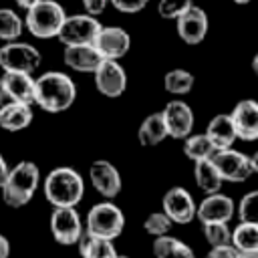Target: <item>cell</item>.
I'll return each mask as SVG.
<instances>
[{"label": "cell", "instance_id": "7a4b0ae2", "mask_svg": "<svg viewBox=\"0 0 258 258\" xmlns=\"http://www.w3.org/2000/svg\"><path fill=\"white\" fill-rule=\"evenodd\" d=\"M42 191H44L46 202L52 208H58V206L77 208V204L85 196V181L77 169L62 165V167H54L48 171L42 183Z\"/></svg>", "mask_w": 258, "mask_h": 258}, {"label": "cell", "instance_id": "f1b7e54d", "mask_svg": "<svg viewBox=\"0 0 258 258\" xmlns=\"http://www.w3.org/2000/svg\"><path fill=\"white\" fill-rule=\"evenodd\" d=\"M24 30V20L12 8H0V40H18Z\"/></svg>", "mask_w": 258, "mask_h": 258}, {"label": "cell", "instance_id": "9a60e30c", "mask_svg": "<svg viewBox=\"0 0 258 258\" xmlns=\"http://www.w3.org/2000/svg\"><path fill=\"white\" fill-rule=\"evenodd\" d=\"M236 214V204L230 196H224L220 191L216 194H206V198L198 204L196 218L206 224V222H230Z\"/></svg>", "mask_w": 258, "mask_h": 258}, {"label": "cell", "instance_id": "8fae6325", "mask_svg": "<svg viewBox=\"0 0 258 258\" xmlns=\"http://www.w3.org/2000/svg\"><path fill=\"white\" fill-rule=\"evenodd\" d=\"M161 210L173 220V224H189L196 218L198 204H196L194 196L185 187L173 185V187H169L163 194V198H161Z\"/></svg>", "mask_w": 258, "mask_h": 258}, {"label": "cell", "instance_id": "9c48e42d", "mask_svg": "<svg viewBox=\"0 0 258 258\" xmlns=\"http://www.w3.org/2000/svg\"><path fill=\"white\" fill-rule=\"evenodd\" d=\"M214 165L218 167L220 175L224 181L230 183H242L252 175V167H250V155L236 151L232 147L228 149H218L212 157Z\"/></svg>", "mask_w": 258, "mask_h": 258}, {"label": "cell", "instance_id": "7402d4cb", "mask_svg": "<svg viewBox=\"0 0 258 258\" xmlns=\"http://www.w3.org/2000/svg\"><path fill=\"white\" fill-rule=\"evenodd\" d=\"M167 137L169 135H167V127H165L161 111L147 115L137 129V139H139V145H143V147H155Z\"/></svg>", "mask_w": 258, "mask_h": 258}, {"label": "cell", "instance_id": "ab89813d", "mask_svg": "<svg viewBox=\"0 0 258 258\" xmlns=\"http://www.w3.org/2000/svg\"><path fill=\"white\" fill-rule=\"evenodd\" d=\"M250 167H252V173H258V149L250 155Z\"/></svg>", "mask_w": 258, "mask_h": 258}, {"label": "cell", "instance_id": "4dcf8cb0", "mask_svg": "<svg viewBox=\"0 0 258 258\" xmlns=\"http://www.w3.org/2000/svg\"><path fill=\"white\" fill-rule=\"evenodd\" d=\"M173 228V220L161 210V212H151L145 220H143V230L149 234V236H163V234H169V230Z\"/></svg>", "mask_w": 258, "mask_h": 258}, {"label": "cell", "instance_id": "44dd1931", "mask_svg": "<svg viewBox=\"0 0 258 258\" xmlns=\"http://www.w3.org/2000/svg\"><path fill=\"white\" fill-rule=\"evenodd\" d=\"M206 135L210 137V141L216 145V149H228L234 145V141L238 139L234 121L230 113H218L210 119L208 127H206Z\"/></svg>", "mask_w": 258, "mask_h": 258}, {"label": "cell", "instance_id": "d4e9b609", "mask_svg": "<svg viewBox=\"0 0 258 258\" xmlns=\"http://www.w3.org/2000/svg\"><path fill=\"white\" fill-rule=\"evenodd\" d=\"M194 179L196 185L204 191V194H216L222 189V175L218 171V167L214 165L212 157L210 159H202V161H194Z\"/></svg>", "mask_w": 258, "mask_h": 258}, {"label": "cell", "instance_id": "277c9868", "mask_svg": "<svg viewBox=\"0 0 258 258\" xmlns=\"http://www.w3.org/2000/svg\"><path fill=\"white\" fill-rule=\"evenodd\" d=\"M64 18L67 12L56 0H40L26 10L24 26L36 38H56Z\"/></svg>", "mask_w": 258, "mask_h": 258}, {"label": "cell", "instance_id": "484cf974", "mask_svg": "<svg viewBox=\"0 0 258 258\" xmlns=\"http://www.w3.org/2000/svg\"><path fill=\"white\" fill-rule=\"evenodd\" d=\"M216 145L210 141V137L204 133H189L183 139V153L187 159L191 161H202V159H210L216 153Z\"/></svg>", "mask_w": 258, "mask_h": 258}, {"label": "cell", "instance_id": "74e56055", "mask_svg": "<svg viewBox=\"0 0 258 258\" xmlns=\"http://www.w3.org/2000/svg\"><path fill=\"white\" fill-rule=\"evenodd\" d=\"M10 256V242L4 234H0V258H8Z\"/></svg>", "mask_w": 258, "mask_h": 258}, {"label": "cell", "instance_id": "b9f144b4", "mask_svg": "<svg viewBox=\"0 0 258 258\" xmlns=\"http://www.w3.org/2000/svg\"><path fill=\"white\" fill-rule=\"evenodd\" d=\"M252 73L258 77V52L254 54V58H252Z\"/></svg>", "mask_w": 258, "mask_h": 258}, {"label": "cell", "instance_id": "6da1fadb", "mask_svg": "<svg viewBox=\"0 0 258 258\" xmlns=\"http://www.w3.org/2000/svg\"><path fill=\"white\" fill-rule=\"evenodd\" d=\"M77 99L75 81L60 71H46L36 77V93L34 105H38L46 113H62Z\"/></svg>", "mask_w": 258, "mask_h": 258}, {"label": "cell", "instance_id": "cb8c5ba5", "mask_svg": "<svg viewBox=\"0 0 258 258\" xmlns=\"http://www.w3.org/2000/svg\"><path fill=\"white\" fill-rule=\"evenodd\" d=\"M151 252L155 258H196L194 250L185 242L169 234L155 236L151 244Z\"/></svg>", "mask_w": 258, "mask_h": 258}, {"label": "cell", "instance_id": "5b68a950", "mask_svg": "<svg viewBox=\"0 0 258 258\" xmlns=\"http://www.w3.org/2000/svg\"><path fill=\"white\" fill-rule=\"evenodd\" d=\"M125 228V216L121 212V208L117 204H113L111 200H105L101 204H95L85 220V232L93 234V236H101V238H109L115 240L123 234Z\"/></svg>", "mask_w": 258, "mask_h": 258}, {"label": "cell", "instance_id": "d6986e66", "mask_svg": "<svg viewBox=\"0 0 258 258\" xmlns=\"http://www.w3.org/2000/svg\"><path fill=\"white\" fill-rule=\"evenodd\" d=\"M62 60L69 69L77 73H95L97 67L103 62V56L95 44H69L64 46Z\"/></svg>", "mask_w": 258, "mask_h": 258}, {"label": "cell", "instance_id": "f35d334b", "mask_svg": "<svg viewBox=\"0 0 258 258\" xmlns=\"http://www.w3.org/2000/svg\"><path fill=\"white\" fill-rule=\"evenodd\" d=\"M40 0H14V4L18 6V8H24V10H28V8H32L34 4H38Z\"/></svg>", "mask_w": 258, "mask_h": 258}, {"label": "cell", "instance_id": "83f0119b", "mask_svg": "<svg viewBox=\"0 0 258 258\" xmlns=\"http://www.w3.org/2000/svg\"><path fill=\"white\" fill-rule=\"evenodd\" d=\"M194 83H196V77L185 71V69H171L165 73L163 77V87L169 95H187L191 89H194Z\"/></svg>", "mask_w": 258, "mask_h": 258}, {"label": "cell", "instance_id": "e575fe53", "mask_svg": "<svg viewBox=\"0 0 258 258\" xmlns=\"http://www.w3.org/2000/svg\"><path fill=\"white\" fill-rule=\"evenodd\" d=\"M204 258H238V250L234 244H222V246H210L208 254Z\"/></svg>", "mask_w": 258, "mask_h": 258}, {"label": "cell", "instance_id": "3957f363", "mask_svg": "<svg viewBox=\"0 0 258 258\" xmlns=\"http://www.w3.org/2000/svg\"><path fill=\"white\" fill-rule=\"evenodd\" d=\"M40 183V169L34 161H18L14 167H10L8 179L2 185V200L10 208H22L26 206Z\"/></svg>", "mask_w": 258, "mask_h": 258}, {"label": "cell", "instance_id": "836d02e7", "mask_svg": "<svg viewBox=\"0 0 258 258\" xmlns=\"http://www.w3.org/2000/svg\"><path fill=\"white\" fill-rule=\"evenodd\" d=\"M109 4L123 14H137L149 4V0H109Z\"/></svg>", "mask_w": 258, "mask_h": 258}, {"label": "cell", "instance_id": "d590c367", "mask_svg": "<svg viewBox=\"0 0 258 258\" xmlns=\"http://www.w3.org/2000/svg\"><path fill=\"white\" fill-rule=\"evenodd\" d=\"M81 2H83L85 12H89V14H93V16L103 14L105 8H107V4H109V0H81Z\"/></svg>", "mask_w": 258, "mask_h": 258}, {"label": "cell", "instance_id": "603a6c76", "mask_svg": "<svg viewBox=\"0 0 258 258\" xmlns=\"http://www.w3.org/2000/svg\"><path fill=\"white\" fill-rule=\"evenodd\" d=\"M77 246H79L81 258H117L119 256L113 240L101 238V236H93L89 232H85L81 236Z\"/></svg>", "mask_w": 258, "mask_h": 258}, {"label": "cell", "instance_id": "8d00e7d4", "mask_svg": "<svg viewBox=\"0 0 258 258\" xmlns=\"http://www.w3.org/2000/svg\"><path fill=\"white\" fill-rule=\"evenodd\" d=\"M8 173H10V167H8L6 159H4L2 153H0V189H2V185L6 183V179H8Z\"/></svg>", "mask_w": 258, "mask_h": 258}, {"label": "cell", "instance_id": "7c38bea8", "mask_svg": "<svg viewBox=\"0 0 258 258\" xmlns=\"http://www.w3.org/2000/svg\"><path fill=\"white\" fill-rule=\"evenodd\" d=\"M163 121L167 127V135L171 139H185L189 133H194V125H196V117L191 107L181 101V99H173L163 107Z\"/></svg>", "mask_w": 258, "mask_h": 258}, {"label": "cell", "instance_id": "7bdbcfd3", "mask_svg": "<svg viewBox=\"0 0 258 258\" xmlns=\"http://www.w3.org/2000/svg\"><path fill=\"white\" fill-rule=\"evenodd\" d=\"M232 2H236V4H248V2H252V0H232Z\"/></svg>", "mask_w": 258, "mask_h": 258}, {"label": "cell", "instance_id": "2e32d148", "mask_svg": "<svg viewBox=\"0 0 258 258\" xmlns=\"http://www.w3.org/2000/svg\"><path fill=\"white\" fill-rule=\"evenodd\" d=\"M208 14L204 8L191 4L177 18V34L185 44H200L208 34Z\"/></svg>", "mask_w": 258, "mask_h": 258}, {"label": "cell", "instance_id": "f546056e", "mask_svg": "<svg viewBox=\"0 0 258 258\" xmlns=\"http://www.w3.org/2000/svg\"><path fill=\"white\" fill-rule=\"evenodd\" d=\"M204 238L210 246H222V244H232V230L228 222H206L202 224Z\"/></svg>", "mask_w": 258, "mask_h": 258}, {"label": "cell", "instance_id": "30bf717a", "mask_svg": "<svg viewBox=\"0 0 258 258\" xmlns=\"http://www.w3.org/2000/svg\"><path fill=\"white\" fill-rule=\"evenodd\" d=\"M93 77H95V87L103 97L117 99L127 89V73L119 64V60L103 58V62L97 67Z\"/></svg>", "mask_w": 258, "mask_h": 258}, {"label": "cell", "instance_id": "4316f807", "mask_svg": "<svg viewBox=\"0 0 258 258\" xmlns=\"http://www.w3.org/2000/svg\"><path fill=\"white\" fill-rule=\"evenodd\" d=\"M232 244L238 252H252L258 254V224L240 222L232 230Z\"/></svg>", "mask_w": 258, "mask_h": 258}, {"label": "cell", "instance_id": "d6a6232c", "mask_svg": "<svg viewBox=\"0 0 258 258\" xmlns=\"http://www.w3.org/2000/svg\"><path fill=\"white\" fill-rule=\"evenodd\" d=\"M191 4H194V0H159L157 14L165 20H177Z\"/></svg>", "mask_w": 258, "mask_h": 258}, {"label": "cell", "instance_id": "60d3db41", "mask_svg": "<svg viewBox=\"0 0 258 258\" xmlns=\"http://www.w3.org/2000/svg\"><path fill=\"white\" fill-rule=\"evenodd\" d=\"M8 101V97H6V91H4V87H2V81H0V105H4Z\"/></svg>", "mask_w": 258, "mask_h": 258}, {"label": "cell", "instance_id": "1f68e13d", "mask_svg": "<svg viewBox=\"0 0 258 258\" xmlns=\"http://www.w3.org/2000/svg\"><path fill=\"white\" fill-rule=\"evenodd\" d=\"M236 214H238L240 222L258 224V189H252L242 196V200L236 206Z\"/></svg>", "mask_w": 258, "mask_h": 258}, {"label": "cell", "instance_id": "e0dca14e", "mask_svg": "<svg viewBox=\"0 0 258 258\" xmlns=\"http://www.w3.org/2000/svg\"><path fill=\"white\" fill-rule=\"evenodd\" d=\"M232 121L242 141H256L258 139V101L242 99L232 109Z\"/></svg>", "mask_w": 258, "mask_h": 258}, {"label": "cell", "instance_id": "8992f818", "mask_svg": "<svg viewBox=\"0 0 258 258\" xmlns=\"http://www.w3.org/2000/svg\"><path fill=\"white\" fill-rule=\"evenodd\" d=\"M42 62V54L36 46L20 40H8L0 46V69L16 73H34Z\"/></svg>", "mask_w": 258, "mask_h": 258}, {"label": "cell", "instance_id": "ba28073f", "mask_svg": "<svg viewBox=\"0 0 258 258\" xmlns=\"http://www.w3.org/2000/svg\"><path fill=\"white\" fill-rule=\"evenodd\" d=\"M50 234L60 246L79 244L81 236L85 234V226L81 222L79 212L75 206H58L50 214Z\"/></svg>", "mask_w": 258, "mask_h": 258}, {"label": "cell", "instance_id": "ffe728a7", "mask_svg": "<svg viewBox=\"0 0 258 258\" xmlns=\"http://www.w3.org/2000/svg\"><path fill=\"white\" fill-rule=\"evenodd\" d=\"M34 119L32 105L28 103H18V101H6L0 105V129L18 133L26 129Z\"/></svg>", "mask_w": 258, "mask_h": 258}, {"label": "cell", "instance_id": "ac0fdd59", "mask_svg": "<svg viewBox=\"0 0 258 258\" xmlns=\"http://www.w3.org/2000/svg\"><path fill=\"white\" fill-rule=\"evenodd\" d=\"M2 87L6 91L8 101H18V103H34V93H36V79L30 73H16V71H4L0 77Z\"/></svg>", "mask_w": 258, "mask_h": 258}, {"label": "cell", "instance_id": "52a82bcc", "mask_svg": "<svg viewBox=\"0 0 258 258\" xmlns=\"http://www.w3.org/2000/svg\"><path fill=\"white\" fill-rule=\"evenodd\" d=\"M101 28H103V24L99 22L97 16H93L89 12L73 14V16L64 18L56 38L64 46H69V44H95Z\"/></svg>", "mask_w": 258, "mask_h": 258}, {"label": "cell", "instance_id": "5bb4252c", "mask_svg": "<svg viewBox=\"0 0 258 258\" xmlns=\"http://www.w3.org/2000/svg\"><path fill=\"white\" fill-rule=\"evenodd\" d=\"M97 50L103 58L119 60L131 48V34L121 26H103L95 40Z\"/></svg>", "mask_w": 258, "mask_h": 258}, {"label": "cell", "instance_id": "ee69618b", "mask_svg": "<svg viewBox=\"0 0 258 258\" xmlns=\"http://www.w3.org/2000/svg\"><path fill=\"white\" fill-rule=\"evenodd\" d=\"M117 258H129V256H123V254H119V256H117Z\"/></svg>", "mask_w": 258, "mask_h": 258}, {"label": "cell", "instance_id": "4fadbf2b", "mask_svg": "<svg viewBox=\"0 0 258 258\" xmlns=\"http://www.w3.org/2000/svg\"><path fill=\"white\" fill-rule=\"evenodd\" d=\"M89 179H91V185L97 189V194H101L105 200H115L121 194V187H123L121 173L107 159H95L91 163Z\"/></svg>", "mask_w": 258, "mask_h": 258}]
</instances>
